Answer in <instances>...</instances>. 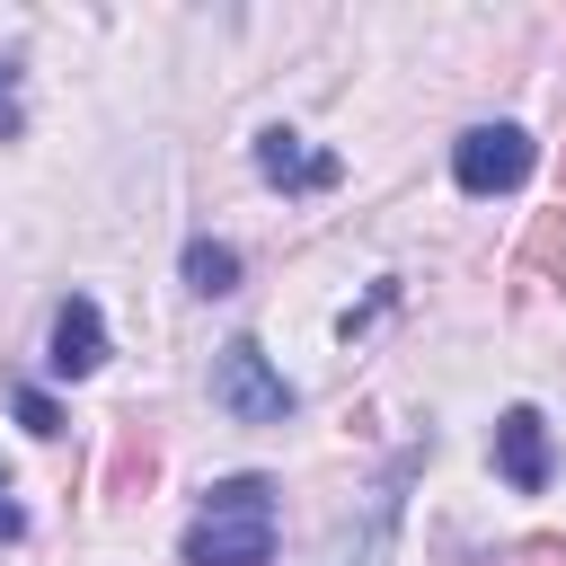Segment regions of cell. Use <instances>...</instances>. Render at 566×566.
I'll return each mask as SVG.
<instances>
[{
    "mask_svg": "<svg viewBox=\"0 0 566 566\" xmlns=\"http://www.w3.org/2000/svg\"><path fill=\"white\" fill-rule=\"evenodd\" d=\"M186 566H274V478H221L177 539Z\"/></svg>",
    "mask_w": 566,
    "mask_h": 566,
    "instance_id": "cell-1",
    "label": "cell"
},
{
    "mask_svg": "<svg viewBox=\"0 0 566 566\" xmlns=\"http://www.w3.org/2000/svg\"><path fill=\"white\" fill-rule=\"evenodd\" d=\"M212 407H221L230 424H283V416L301 407V389L265 363L256 336H230V345L212 354Z\"/></svg>",
    "mask_w": 566,
    "mask_h": 566,
    "instance_id": "cell-2",
    "label": "cell"
},
{
    "mask_svg": "<svg viewBox=\"0 0 566 566\" xmlns=\"http://www.w3.org/2000/svg\"><path fill=\"white\" fill-rule=\"evenodd\" d=\"M531 133L522 124H469L460 142H451V177H460V195H513L522 177H531Z\"/></svg>",
    "mask_w": 566,
    "mask_h": 566,
    "instance_id": "cell-3",
    "label": "cell"
},
{
    "mask_svg": "<svg viewBox=\"0 0 566 566\" xmlns=\"http://www.w3.org/2000/svg\"><path fill=\"white\" fill-rule=\"evenodd\" d=\"M256 177L283 186V195H327V186L345 177V159H336V150H310L292 124H265V133H256Z\"/></svg>",
    "mask_w": 566,
    "mask_h": 566,
    "instance_id": "cell-4",
    "label": "cell"
},
{
    "mask_svg": "<svg viewBox=\"0 0 566 566\" xmlns=\"http://www.w3.org/2000/svg\"><path fill=\"white\" fill-rule=\"evenodd\" d=\"M106 363V310L88 301V292H71L62 310H53V345H44V371L53 380H88Z\"/></svg>",
    "mask_w": 566,
    "mask_h": 566,
    "instance_id": "cell-5",
    "label": "cell"
},
{
    "mask_svg": "<svg viewBox=\"0 0 566 566\" xmlns=\"http://www.w3.org/2000/svg\"><path fill=\"white\" fill-rule=\"evenodd\" d=\"M495 478L522 486V495L548 486V416L539 407H504L495 416Z\"/></svg>",
    "mask_w": 566,
    "mask_h": 566,
    "instance_id": "cell-6",
    "label": "cell"
},
{
    "mask_svg": "<svg viewBox=\"0 0 566 566\" xmlns=\"http://www.w3.org/2000/svg\"><path fill=\"white\" fill-rule=\"evenodd\" d=\"M186 283H195L203 301L239 292V248H230V239H186Z\"/></svg>",
    "mask_w": 566,
    "mask_h": 566,
    "instance_id": "cell-7",
    "label": "cell"
},
{
    "mask_svg": "<svg viewBox=\"0 0 566 566\" xmlns=\"http://www.w3.org/2000/svg\"><path fill=\"white\" fill-rule=\"evenodd\" d=\"M531 265H548V274L566 283V212H548V221L531 230Z\"/></svg>",
    "mask_w": 566,
    "mask_h": 566,
    "instance_id": "cell-8",
    "label": "cell"
},
{
    "mask_svg": "<svg viewBox=\"0 0 566 566\" xmlns=\"http://www.w3.org/2000/svg\"><path fill=\"white\" fill-rule=\"evenodd\" d=\"M18 424H27V433H62V407H53L44 389H18Z\"/></svg>",
    "mask_w": 566,
    "mask_h": 566,
    "instance_id": "cell-9",
    "label": "cell"
},
{
    "mask_svg": "<svg viewBox=\"0 0 566 566\" xmlns=\"http://www.w3.org/2000/svg\"><path fill=\"white\" fill-rule=\"evenodd\" d=\"M18 124H27V97H18V71L0 62V142H18Z\"/></svg>",
    "mask_w": 566,
    "mask_h": 566,
    "instance_id": "cell-10",
    "label": "cell"
},
{
    "mask_svg": "<svg viewBox=\"0 0 566 566\" xmlns=\"http://www.w3.org/2000/svg\"><path fill=\"white\" fill-rule=\"evenodd\" d=\"M27 531V504H18V486H9V469H0V539H18Z\"/></svg>",
    "mask_w": 566,
    "mask_h": 566,
    "instance_id": "cell-11",
    "label": "cell"
}]
</instances>
